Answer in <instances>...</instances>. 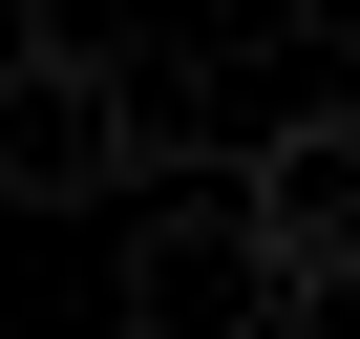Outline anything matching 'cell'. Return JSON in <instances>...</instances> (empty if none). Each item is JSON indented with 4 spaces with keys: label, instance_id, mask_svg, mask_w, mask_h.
Masks as SVG:
<instances>
[{
    "label": "cell",
    "instance_id": "7a4b0ae2",
    "mask_svg": "<svg viewBox=\"0 0 360 339\" xmlns=\"http://www.w3.org/2000/svg\"><path fill=\"white\" fill-rule=\"evenodd\" d=\"M127 64H85V43H0V191L22 212H85V191H127Z\"/></svg>",
    "mask_w": 360,
    "mask_h": 339
},
{
    "label": "cell",
    "instance_id": "6da1fadb",
    "mask_svg": "<svg viewBox=\"0 0 360 339\" xmlns=\"http://www.w3.org/2000/svg\"><path fill=\"white\" fill-rule=\"evenodd\" d=\"M212 212L255 234L276 297H360V106H276V127L212 170Z\"/></svg>",
    "mask_w": 360,
    "mask_h": 339
},
{
    "label": "cell",
    "instance_id": "3957f363",
    "mask_svg": "<svg viewBox=\"0 0 360 339\" xmlns=\"http://www.w3.org/2000/svg\"><path fill=\"white\" fill-rule=\"evenodd\" d=\"M127 339H297V297L255 276L233 212H148L127 234Z\"/></svg>",
    "mask_w": 360,
    "mask_h": 339
}]
</instances>
